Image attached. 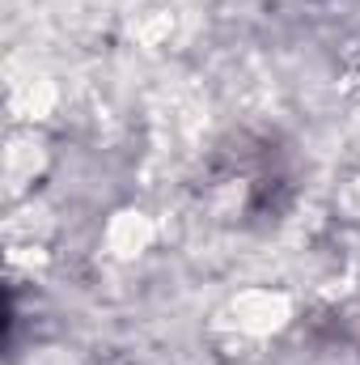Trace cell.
Here are the masks:
<instances>
[{"mask_svg":"<svg viewBox=\"0 0 360 365\" xmlns=\"http://www.w3.org/2000/svg\"><path fill=\"white\" fill-rule=\"evenodd\" d=\"M292 302L284 293H271V289H246L233 297V327L246 331V336H271L284 327Z\"/></svg>","mask_w":360,"mask_h":365,"instance_id":"1","label":"cell"},{"mask_svg":"<svg viewBox=\"0 0 360 365\" xmlns=\"http://www.w3.org/2000/svg\"><path fill=\"white\" fill-rule=\"evenodd\" d=\"M149 242H153V221L144 212H119L106 225V247L115 255H140Z\"/></svg>","mask_w":360,"mask_h":365,"instance_id":"2","label":"cell"}]
</instances>
